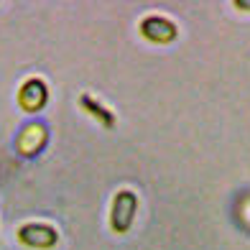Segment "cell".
Here are the masks:
<instances>
[{
	"label": "cell",
	"instance_id": "obj_3",
	"mask_svg": "<svg viewBox=\"0 0 250 250\" xmlns=\"http://www.w3.org/2000/svg\"><path fill=\"white\" fill-rule=\"evenodd\" d=\"M18 102H21V107L28 110V112L41 110L46 105V84H43L41 79H28L18 92Z\"/></svg>",
	"mask_w": 250,
	"mask_h": 250
},
{
	"label": "cell",
	"instance_id": "obj_2",
	"mask_svg": "<svg viewBox=\"0 0 250 250\" xmlns=\"http://www.w3.org/2000/svg\"><path fill=\"white\" fill-rule=\"evenodd\" d=\"M141 31H143L146 39H151V41H156V43H168V41L176 39V26L171 23V21L158 18V16L146 18L143 23H141Z\"/></svg>",
	"mask_w": 250,
	"mask_h": 250
},
{
	"label": "cell",
	"instance_id": "obj_6",
	"mask_svg": "<svg viewBox=\"0 0 250 250\" xmlns=\"http://www.w3.org/2000/svg\"><path fill=\"white\" fill-rule=\"evenodd\" d=\"M82 105H87V107H89V110H92V112H95V115H97V118H102V120H105V125H112V118L107 115V112H105V110H100V107L95 105V102H92V100H89V97H82Z\"/></svg>",
	"mask_w": 250,
	"mask_h": 250
},
{
	"label": "cell",
	"instance_id": "obj_5",
	"mask_svg": "<svg viewBox=\"0 0 250 250\" xmlns=\"http://www.w3.org/2000/svg\"><path fill=\"white\" fill-rule=\"evenodd\" d=\"M43 143H46V128L43 125H28V128L18 135V151L23 156H36Z\"/></svg>",
	"mask_w": 250,
	"mask_h": 250
},
{
	"label": "cell",
	"instance_id": "obj_4",
	"mask_svg": "<svg viewBox=\"0 0 250 250\" xmlns=\"http://www.w3.org/2000/svg\"><path fill=\"white\" fill-rule=\"evenodd\" d=\"M18 237H21V243H26L31 248H51L59 240L56 230H51L46 225H26V227H21Z\"/></svg>",
	"mask_w": 250,
	"mask_h": 250
},
{
	"label": "cell",
	"instance_id": "obj_7",
	"mask_svg": "<svg viewBox=\"0 0 250 250\" xmlns=\"http://www.w3.org/2000/svg\"><path fill=\"white\" fill-rule=\"evenodd\" d=\"M235 5L243 8V10H250V0H235Z\"/></svg>",
	"mask_w": 250,
	"mask_h": 250
},
{
	"label": "cell",
	"instance_id": "obj_1",
	"mask_svg": "<svg viewBox=\"0 0 250 250\" xmlns=\"http://www.w3.org/2000/svg\"><path fill=\"white\" fill-rule=\"evenodd\" d=\"M138 209V199H135L133 191H120L112 204V227L118 232H125L133 222V214Z\"/></svg>",
	"mask_w": 250,
	"mask_h": 250
}]
</instances>
